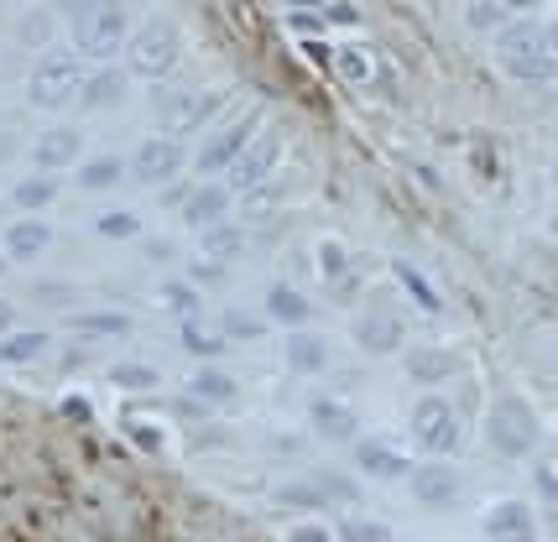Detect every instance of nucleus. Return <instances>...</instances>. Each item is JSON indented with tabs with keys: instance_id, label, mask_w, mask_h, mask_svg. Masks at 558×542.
<instances>
[{
	"instance_id": "f257e3e1",
	"label": "nucleus",
	"mask_w": 558,
	"mask_h": 542,
	"mask_svg": "<svg viewBox=\"0 0 558 542\" xmlns=\"http://www.w3.org/2000/svg\"><path fill=\"white\" fill-rule=\"evenodd\" d=\"M69 37H73V52L78 58H116L125 48V37H131V16H125L121 0H84V5H73L69 11Z\"/></svg>"
},
{
	"instance_id": "f03ea898",
	"label": "nucleus",
	"mask_w": 558,
	"mask_h": 542,
	"mask_svg": "<svg viewBox=\"0 0 558 542\" xmlns=\"http://www.w3.org/2000/svg\"><path fill=\"white\" fill-rule=\"evenodd\" d=\"M496 58L517 84H548L558 74V58L548 48V26L537 22H511L496 32Z\"/></svg>"
},
{
	"instance_id": "7ed1b4c3",
	"label": "nucleus",
	"mask_w": 558,
	"mask_h": 542,
	"mask_svg": "<svg viewBox=\"0 0 558 542\" xmlns=\"http://www.w3.org/2000/svg\"><path fill=\"white\" fill-rule=\"evenodd\" d=\"M178 52H183L178 22L151 16V22H142L131 37H125V69H131L136 78H162V74H172Z\"/></svg>"
},
{
	"instance_id": "20e7f679",
	"label": "nucleus",
	"mask_w": 558,
	"mask_h": 542,
	"mask_svg": "<svg viewBox=\"0 0 558 542\" xmlns=\"http://www.w3.org/2000/svg\"><path fill=\"white\" fill-rule=\"evenodd\" d=\"M78 84H84L78 52L73 48H48L43 58H37L32 78H26V99H32L37 110H63V104L78 95Z\"/></svg>"
},
{
	"instance_id": "39448f33",
	"label": "nucleus",
	"mask_w": 558,
	"mask_h": 542,
	"mask_svg": "<svg viewBox=\"0 0 558 542\" xmlns=\"http://www.w3.org/2000/svg\"><path fill=\"white\" fill-rule=\"evenodd\" d=\"M225 104L219 89H157L151 95V110H157V121H162V136H189V131H204V125L215 121V110Z\"/></svg>"
},
{
	"instance_id": "423d86ee",
	"label": "nucleus",
	"mask_w": 558,
	"mask_h": 542,
	"mask_svg": "<svg viewBox=\"0 0 558 542\" xmlns=\"http://www.w3.org/2000/svg\"><path fill=\"white\" fill-rule=\"evenodd\" d=\"M490 448L496 454H507V459H522V454H533L537 444V418L527 412V402H517V396H501L496 407H490Z\"/></svg>"
},
{
	"instance_id": "0eeeda50",
	"label": "nucleus",
	"mask_w": 558,
	"mask_h": 542,
	"mask_svg": "<svg viewBox=\"0 0 558 542\" xmlns=\"http://www.w3.org/2000/svg\"><path fill=\"white\" fill-rule=\"evenodd\" d=\"M277 162H282V136H277V131H256L251 147L225 168V183H230L235 194H256V188L277 173Z\"/></svg>"
},
{
	"instance_id": "6e6552de",
	"label": "nucleus",
	"mask_w": 558,
	"mask_h": 542,
	"mask_svg": "<svg viewBox=\"0 0 558 542\" xmlns=\"http://www.w3.org/2000/svg\"><path fill=\"white\" fill-rule=\"evenodd\" d=\"M413 439L428 454H454L460 448V418H454V407L444 396H423L413 407Z\"/></svg>"
},
{
	"instance_id": "1a4fd4ad",
	"label": "nucleus",
	"mask_w": 558,
	"mask_h": 542,
	"mask_svg": "<svg viewBox=\"0 0 558 542\" xmlns=\"http://www.w3.org/2000/svg\"><path fill=\"white\" fill-rule=\"evenodd\" d=\"M125 173L136 177V183H151V188H168L172 177L183 173V147H178L172 136H146L142 147L131 151Z\"/></svg>"
},
{
	"instance_id": "9d476101",
	"label": "nucleus",
	"mask_w": 558,
	"mask_h": 542,
	"mask_svg": "<svg viewBox=\"0 0 558 542\" xmlns=\"http://www.w3.org/2000/svg\"><path fill=\"white\" fill-rule=\"evenodd\" d=\"M256 125H262V121H256V110H251L245 121H230L225 131H215V136H209L204 147H198V157H194L198 177H204V173H225V168H230V162H235V157H241V151L251 147Z\"/></svg>"
},
{
	"instance_id": "9b49d317",
	"label": "nucleus",
	"mask_w": 558,
	"mask_h": 542,
	"mask_svg": "<svg viewBox=\"0 0 558 542\" xmlns=\"http://www.w3.org/2000/svg\"><path fill=\"white\" fill-rule=\"evenodd\" d=\"M84 157V136L73 131V125H52L43 131L37 141H32V162H37V173H63Z\"/></svg>"
},
{
	"instance_id": "f8f14e48",
	"label": "nucleus",
	"mask_w": 558,
	"mask_h": 542,
	"mask_svg": "<svg viewBox=\"0 0 558 542\" xmlns=\"http://www.w3.org/2000/svg\"><path fill=\"white\" fill-rule=\"evenodd\" d=\"M308 418H314V433H318V439H329V444H355V433H361L355 407H350V402H340V396H314Z\"/></svg>"
},
{
	"instance_id": "ddd939ff",
	"label": "nucleus",
	"mask_w": 558,
	"mask_h": 542,
	"mask_svg": "<svg viewBox=\"0 0 558 542\" xmlns=\"http://www.w3.org/2000/svg\"><path fill=\"white\" fill-rule=\"evenodd\" d=\"M486 538L490 542H537V521L522 501H496L486 512Z\"/></svg>"
},
{
	"instance_id": "4468645a",
	"label": "nucleus",
	"mask_w": 558,
	"mask_h": 542,
	"mask_svg": "<svg viewBox=\"0 0 558 542\" xmlns=\"http://www.w3.org/2000/svg\"><path fill=\"white\" fill-rule=\"evenodd\" d=\"M454 495H460V475H454L449 465H423V469H413V501H417V506L444 512V506H454Z\"/></svg>"
},
{
	"instance_id": "2eb2a0df",
	"label": "nucleus",
	"mask_w": 558,
	"mask_h": 542,
	"mask_svg": "<svg viewBox=\"0 0 558 542\" xmlns=\"http://www.w3.org/2000/svg\"><path fill=\"white\" fill-rule=\"evenodd\" d=\"M52 230L37 214H26V220H16L11 230H5V261H37L43 250H48Z\"/></svg>"
},
{
	"instance_id": "dca6fc26",
	"label": "nucleus",
	"mask_w": 558,
	"mask_h": 542,
	"mask_svg": "<svg viewBox=\"0 0 558 542\" xmlns=\"http://www.w3.org/2000/svg\"><path fill=\"white\" fill-rule=\"evenodd\" d=\"M355 465H361L365 475H376V480H402V475H413L408 454H397V448L381 444V439H365V444H355Z\"/></svg>"
},
{
	"instance_id": "f3484780",
	"label": "nucleus",
	"mask_w": 558,
	"mask_h": 542,
	"mask_svg": "<svg viewBox=\"0 0 558 542\" xmlns=\"http://www.w3.org/2000/svg\"><path fill=\"white\" fill-rule=\"evenodd\" d=\"M225 214H230V194L215 188V183H204V188H194L183 198V220L194 230H215V224H225Z\"/></svg>"
},
{
	"instance_id": "a211bd4d",
	"label": "nucleus",
	"mask_w": 558,
	"mask_h": 542,
	"mask_svg": "<svg viewBox=\"0 0 558 542\" xmlns=\"http://www.w3.org/2000/svg\"><path fill=\"white\" fill-rule=\"evenodd\" d=\"M355 345L371 349V355L402 349V319H391V313H365V319L355 323Z\"/></svg>"
},
{
	"instance_id": "6ab92c4d",
	"label": "nucleus",
	"mask_w": 558,
	"mask_h": 542,
	"mask_svg": "<svg viewBox=\"0 0 558 542\" xmlns=\"http://www.w3.org/2000/svg\"><path fill=\"white\" fill-rule=\"evenodd\" d=\"M288 366L298 370V375H318V370L329 366V345H324L318 334H308V329H292L288 334Z\"/></svg>"
},
{
	"instance_id": "aec40b11",
	"label": "nucleus",
	"mask_w": 558,
	"mask_h": 542,
	"mask_svg": "<svg viewBox=\"0 0 558 542\" xmlns=\"http://www.w3.org/2000/svg\"><path fill=\"white\" fill-rule=\"evenodd\" d=\"M308 313H314V308H308V297L298 293V287H288V282H277V287L267 293V319L271 323L303 329V323H308Z\"/></svg>"
},
{
	"instance_id": "412c9836",
	"label": "nucleus",
	"mask_w": 558,
	"mask_h": 542,
	"mask_svg": "<svg viewBox=\"0 0 558 542\" xmlns=\"http://www.w3.org/2000/svg\"><path fill=\"white\" fill-rule=\"evenodd\" d=\"M121 95H125V74H116V69L89 74L78 84V104H84V110H105V104H116Z\"/></svg>"
},
{
	"instance_id": "4be33fe9",
	"label": "nucleus",
	"mask_w": 558,
	"mask_h": 542,
	"mask_svg": "<svg viewBox=\"0 0 558 542\" xmlns=\"http://www.w3.org/2000/svg\"><path fill=\"white\" fill-rule=\"evenodd\" d=\"M408 375L423 381V386L449 381V375H454V355H449V349H413V355H408Z\"/></svg>"
},
{
	"instance_id": "5701e85b",
	"label": "nucleus",
	"mask_w": 558,
	"mask_h": 542,
	"mask_svg": "<svg viewBox=\"0 0 558 542\" xmlns=\"http://www.w3.org/2000/svg\"><path fill=\"white\" fill-rule=\"evenodd\" d=\"M48 349V334L43 329H22V334H5L0 340V366H26Z\"/></svg>"
},
{
	"instance_id": "b1692460",
	"label": "nucleus",
	"mask_w": 558,
	"mask_h": 542,
	"mask_svg": "<svg viewBox=\"0 0 558 542\" xmlns=\"http://www.w3.org/2000/svg\"><path fill=\"white\" fill-rule=\"evenodd\" d=\"M204 261H215V267H225V261H235L245 246V235L235 230V224H215V230H204Z\"/></svg>"
},
{
	"instance_id": "393cba45",
	"label": "nucleus",
	"mask_w": 558,
	"mask_h": 542,
	"mask_svg": "<svg viewBox=\"0 0 558 542\" xmlns=\"http://www.w3.org/2000/svg\"><path fill=\"white\" fill-rule=\"evenodd\" d=\"M52 37H58V16H52V11H26L22 22H16V42H22V48H43L48 52L52 48Z\"/></svg>"
},
{
	"instance_id": "a878e982",
	"label": "nucleus",
	"mask_w": 558,
	"mask_h": 542,
	"mask_svg": "<svg viewBox=\"0 0 558 542\" xmlns=\"http://www.w3.org/2000/svg\"><path fill=\"white\" fill-rule=\"evenodd\" d=\"M52 198H58V183H52V173H37V177H22V183H16L11 204H16V209H26V214H37V209H48Z\"/></svg>"
},
{
	"instance_id": "bb28decb",
	"label": "nucleus",
	"mask_w": 558,
	"mask_h": 542,
	"mask_svg": "<svg viewBox=\"0 0 558 542\" xmlns=\"http://www.w3.org/2000/svg\"><path fill=\"white\" fill-rule=\"evenodd\" d=\"M189 392H194V402H204V407H209V402H230V396H235V381H230L225 370L204 366L194 381H189Z\"/></svg>"
},
{
	"instance_id": "cd10ccee",
	"label": "nucleus",
	"mask_w": 558,
	"mask_h": 542,
	"mask_svg": "<svg viewBox=\"0 0 558 542\" xmlns=\"http://www.w3.org/2000/svg\"><path fill=\"white\" fill-rule=\"evenodd\" d=\"M121 173H125V162L121 157H95V162H84L78 168V188H116L121 183Z\"/></svg>"
},
{
	"instance_id": "c85d7f7f",
	"label": "nucleus",
	"mask_w": 558,
	"mask_h": 542,
	"mask_svg": "<svg viewBox=\"0 0 558 542\" xmlns=\"http://www.w3.org/2000/svg\"><path fill=\"white\" fill-rule=\"evenodd\" d=\"M308 485H314L318 506H329V501H340V506H355V501H361V491H355V480H344V475H314Z\"/></svg>"
},
{
	"instance_id": "c756f323",
	"label": "nucleus",
	"mask_w": 558,
	"mask_h": 542,
	"mask_svg": "<svg viewBox=\"0 0 558 542\" xmlns=\"http://www.w3.org/2000/svg\"><path fill=\"white\" fill-rule=\"evenodd\" d=\"M73 329L78 334H131V319L125 313H73Z\"/></svg>"
},
{
	"instance_id": "7c9ffc66",
	"label": "nucleus",
	"mask_w": 558,
	"mask_h": 542,
	"mask_svg": "<svg viewBox=\"0 0 558 542\" xmlns=\"http://www.w3.org/2000/svg\"><path fill=\"white\" fill-rule=\"evenodd\" d=\"M340 542H391V527H387V521L344 517L340 521Z\"/></svg>"
},
{
	"instance_id": "2f4dec72",
	"label": "nucleus",
	"mask_w": 558,
	"mask_h": 542,
	"mask_svg": "<svg viewBox=\"0 0 558 542\" xmlns=\"http://www.w3.org/2000/svg\"><path fill=\"white\" fill-rule=\"evenodd\" d=\"M99 235H105V241H136V235H142V220H136V214H99V224H95Z\"/></svg>"
},
{
	"instance_id": "473e14b6",
	"label": "nucleus",
	"mask_w": 558,
	"mask_h": 542,
	"mask_svg": "<svg viewBox=\"0 0 558 542\" xmlns=\"http://www.w3.org/2000/svg\"><path fill=\"white\" fill-rule=\"evenodd\" d=\"M110 381H116L121 392H151V386H157V370L151 366H116Z\"/></svg>"
},
{
	"instance_id": "72a5a7b5",
	"label": "nucleus",
	"mask_w": 558,
	"mask_h": 542,
	"mask_svg": "<svg viewBox=\"0 0 558 542\" xmlns=\"http://www.w3.org/2000/svg\"><path fill=\"white\" fill-rule=\"evenodd\" d=\"M397 282H402V287H408V293H413L417 303L428 308V313H438V293L428 287V282H423V276H417L413 267H408V261H397Z\"/></svg>"
},
{
	"instance_id": "f704fd0d",
	"label": "nucleus",
	"mask_w": 558,
	"mask_h": 542,
	"mask_svg": "<svg viewBox=\"0 0 558 542\" xmlns=\"http://www.w3.org/2000/svg\"><path fill=\"white\" fill-rule=\"evenodd\" d=\"M183 345L194 349V355H219V349H225V334H204L194 319H183Z\"/></svg>"
},
{
	"instance_id": "c9c22d12",
	"label": "nucleus",
	"mask_w": 558,
	"mask_h": 542,
	"mask_svg": "<svg viewBox=\"0 0 558 542\" xmlns=\"http://www.w3.org/2000/svg\"><path fill=\"white\" fill-rule=\"evenodd\" d=\"M262 329H267V323H256L251 313H241V308L225 313V340H262Z\"/></svg>"
},
{
	"instance_id": "e433bc0d",
	"label": "nucleus",
	"mask_w": 558,
	"mask_h": 542,
	"mask_svg": "<svg viewBox=\"0 0 558 542\" xmlns=\"http://www.w3.org/2000/svg\"><path fill=\"white\" fill-rule=\"evenodd\" d=\"M162 303H168L172 313H183V319H189V313H194V303H198V293L189 287V282H168V287H162Z\"/></svg>"
},
{
	"instance_id": "4c0bfd02",
	"label": "nucleus",
	"mask_w": 558,
	"mask_h": 542,
	"mask_svg": "<svg viewBox=\"0 0 558 542\" xmlns=\"http://www.w3.org/2000/svg\"><path fill=\"white\" fill-rule=\"evenodd\" d=\"M335 63H340V74L355 78V84H361V78H371V58H365L361 48H340V52H335Z\"/></svg>"
},
{
	"instance_id": "58836bf2",
	"label": "nucleus",
	"mask_w": 558,
	"mask_h": 542,
	"mask_svg": "<svg viewBox=\"0 0 558 542\" xmlns=\"http://www.w3.org/2000/svg\"><path fill=\"white\" fill-rule=\"evenodd\" d=\"M501 11H507V5H490V0H481V5L470 11V26H501Z\"/></svg>"
},
{
	"instance_id": "ea45409f",
	"label": "nucleus",
	"mask_w": 558,
	"mask_h": 542,
	"mask_svg": "<svg viewBox=\"0 0 558 542\" xmlns=\"http://www.w3.org/2000/svg\"><path fill=\"white\" fill-rule=\"evenodd\" d=\"M288 542H340V538H335L329 527H314V521H308V527H292Z\"/></svg>"
},
{
	"instance_id": "a19ab883",
	"label": "nucleus",
	"mask_w": 558,
	"mask_h": 542,
	"mask_svg": "<svg viewBox=\"0 0 558 542\" xmlns=\"http://www.w3.org/2000/svg\"><path fill=\"white\" fill-rule=\"evenodd\" d=\"M318 267H324V276H340V271H344V250L340 246H324V250H318Z\"/></svg>"
},
{
	"instance_id": "79ce46f5",
	"label": "nucleus",
	"mask_w": 558,
	"mask_h": 542,
	"mask_svg": "<svg viewBox=\"0 0 558 542\" xmlns=\"http://www.w3.org/2000/svg\"><path fill=\"white\" fill-rule=\"evenodd\" d=\"M125 428H131V439L142 448H162V433H157V428H146V422H125Z\"/></svg>"
},
{
	"instance_id": "37998d69",
	"label": "nucleus",
	"mask_w": 558,
	"mask_h": 542,
	"mask_svg": "<svg viewBox=\"0 0 558 542\" xmlns=\"http://www.w3.org/2000/svg\"><path fill=\"white\" fill-rule=\"evenodd\" d=\"M537 485H543V491H548V495L558 501V459H548V465L537 469Z\"/></svg>"
},
{
	"instance_id": "c03bdc74",
	"label": "nucleus",
	"mask_w": 558,
	"mask_h": 542,
	"mask_svg": "<svg viewBox=\"0 0 558 542\" xmlns=\"http://www.w3.org/2000/svg\"><path fill=\"white\" fill-rule=\"evenodd\" d=\"M63 418L89 422V402H84V396H69V402H63Z\"/></svg>"
},
{
	"instance_id": "a18cd8bd",
	"label": "nucleus",
	"mask_w": 558,
	"mask_h": 542,
	"mask_svg": "<svg viewBox=\"0 0 558 542\" xmlns=\"http://www.w3.org/2000/svg\"><path fill=\"white\" fill-rule=\"evenodd\" d=\"M11 323H16V308H11V303H5V297H0V340H5V334H11Z\"/></svg>"
},
{
	"instance_id": "49530a36",
	"label": "nucleus",
	"mask_w": 558,
	"mask_h": 542,
	"mask_svg": "<svg viewBox=\"0 0 558 542\" xmlns=\"http://www.w3.org/2000/svg\"><path fill=\"white\" fill-rule=\"evenodd\" d=\"M183 198H189V188H183V183L172 177V183H168V198H162V204H183Z\"/></svg>"
},
{
	"instance_id": "de8ad7c7",
	"label": "nucleus",
	"mask_w": 558,
	"mask_h": 542,
	"mask_svg": "<svg viewBox=\"0 0 558 542\" xmlns=\"http://www.w3.org/2000/svg\"><path fill=\"white\" fill-rule=\"evenodd\" d=\"M507 11H533V5H543V0H501Z\"/></svg>"
},
{
	"instance_id": "09e8293b",
	"label": "nucleus",
	"mask_w": 558,
	"mask_h": 542,
	"mask_svg": "<svg viewBox=\"0 0 558 542\" xmlns=\"http://www.w3.org/2000/svg\"><path fill=\"white\" fill-rule=\"evenodd\" d=\"M288 5H298V11H318L324 0H288Z\"/></svg>"
},
{
	"instance_id": "8fccbe9b",
	"label": "nucleus",
	"mask_w": 558,
	"mask_h": 542,
	"mask_svg": "<svg viewBox=\"0 0 558 542\" xmlns=\"http://www.w3.org/2000/svg\"><path fill=\"white\" fill-rule=\"evenodd\" d=\"M548 48H554V58H558V22L548 26Z\"/></svg>"
},
{
	"instance_id": "3c124183",
	"label": "nucleus",
	"mask_w": 558,
	"mask_h": 542,
	"mask_svg": "<svg viewBox=\"0 0 558 542\" xmlns=\"http://www.w3.org/2000/svg\"><path fill=\"white\" fill-rule=\"evenodd\" d=\"M52 5H63V11H73V5H84V0H52Z\"/></svg>"
},
{
	"instance_id": "603ef678",
	"label": "nucleus",
	"mask_w": 558,
	"mask_h": 542,
	"mask_svg": "<svg viewBox=\"0 0 558 542\" xmlns=\"http://www.w3.org/2000/svg\"><path fill=\"white\" fill-rule=\"evenodd\" d=\"M0 276H5V256H0Z\"/></svg>"
}]
</instances>
